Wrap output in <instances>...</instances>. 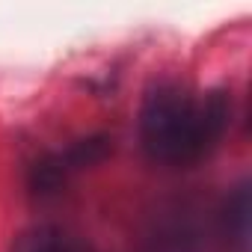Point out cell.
Wrapping results in <instances>:
<instances>
[{
	"label": "cell",
	"instance_id": "1",
	"mask_svg": "<svg viewBox=\"0 0 252 252\" xmlns=\"http://www.w3.org/2000/svg\"><path fill=\"white\" fill-rule=\"evenodd\" d=\"M228 128V95H193L178 83H155L140 107V143L155 163L190 166L202 160Z\"/></svg>",
	"mask_w": 252,
	"mask_h": 252
},
{
	"label": "cell",
	"instance_id": "2",
	"mask_svg": "<svg viewBox=\"0 0 252 252\" xmlns=\"http://www.w3.org/2000/svg\"><path fill=\"white\" fill-rule=\"evenodd\" d=\"M30 252H74V246L57 231H42V234H36Z\"/></svg>",
	"mask_w": 252,
	"mask_h": 252
}]
</instances>
